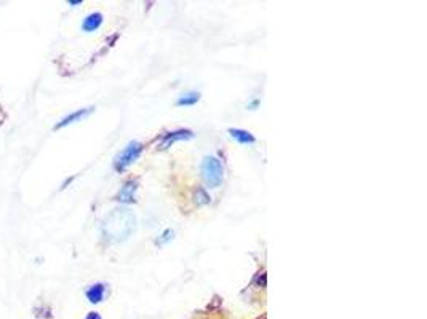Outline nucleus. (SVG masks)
<instances>
[{
    "label": "nucleus",
    "mask_w": 427,
    "mask_h": 319,
    "mask_svg": "<svg viewBox=\"0 0 427 319\" xmlns=\"http://www.w3.org/2000/svg\"><path fill=\"white\" fill-rule=\"evenodd\" d=\"M86 299H88L90 303H101L102 300H104V295H106V284L102 282H96L93 284V286H90L88 289H86Z\"/></svg>",
    "instance_id": "7"
},
{
    "label": "nucleus",
    "mask_w": 427,
    "mask_h": 319,
    "mask_svg": "<svg viewBox=\"0 0 427 319\" xmlns=\"http://www.w3.org/2000/svg\"><path fill=\"white\" fill-rule=\"evenodd\" d=\"M136 190H138V181H128L123 184L120 188L117 200L120 203H135L136 201Z\"/></svg>",
    "instance_id": "6"
},
{
    "label": "nucleus",
    "mask_w": 427,
    "mask_h": 319,
    "mask_svg": "<svg viewBox=\"0 0 427 319\" xmlns=\"http://www.w3.org/2000/svg\"><path fill=\"white\" fill-rule=\"evenodd\" d=\"M202 176L206 185L211 188H216L221 185L224 179V168L216 156H205L202 161Z\"/></svg>",
    "instance_id": "2"
},
{
    "label": "nucleus",
    "mask_w": 427,
    "mask_h": 319,
    "mask_svg": "<svg viewBox=\"0 0 427 319\" xmlns=\"http://www.w3.org/2000/svg\"><path fill=\"white\" fill-rule=\"evenodd\" d=\"M136 216L126 207H117L102 220L101 231L109 243L126 241L136 231Z\"/></svg>",
    "instance_id": "1"
},
{
    "label": "nucleus",
    "mask_w": 427,
    "mask_h": 319,
    "mask_svg": "<svg viewBox=\"0 0 427 319\" xmlns=\"http://www.w3.org/2000/svg\"><path fill=\"white\" fill-rule=\"evenodd\" d=\"M142 153V144L131 141L125 146L122 152H119L114 158V168L117 172H123L125 169L135 163V161L140 158V155Z\"/></svg>",
    "instance_id": "3"
},
{
    "label": "nucleus",
    "mask_w": 427,
    "mask_h": 319,
    "mask_svg": "<svg viewBox=\"0 0 427 319\" xmlns=\"http://www.w3.org/2000/svg\"><path fill=\"white\" fill-rule=\"evenodd\" d=\"M85 319H101V316L98 315L96 311H91V313H88V315H86V318Z\"/></svg>",
    "instance_id": "13"
},
{
    "label": "nucleus",
    "mask_w": 427,
    "mask_h": 319,
    "mask_svg": "<svg viewBox=\"0 0 427 319\" xmlns=\"http://www.w3.org/2000/svg\"><path fill=\"white\" fill-rule=\"evenodd\" d=\"M211 201L210 195L206 193V191L199 187L197 190H195V203H197V206H203V205H208V203Z\"/></svg>",
    "instance_id": "11"
},
{
    "label": "nucleus",
    "mask_w": 427,
    "mask_h": 319,
    "mask_svg": "<svg viewBox=\"0 0 427 319\" xmlns=\"http://www.w3.org/2000/svg\"><path fill=\"white\" fill-rule=\"evenodd\" d=\"M171 238H173V231L171 230H165L163 235H162L157 240V244H165V243H168Z\"/></svg>",
    "instance_id": "12"
},
{
    "label": "nucleus",
    "mask_w": 427,
    "mask_h": 319,
    "mask_svg": "<svg viewBox=\"0 0 427 319\" xmlns=\"http://www.w3.org/2000/svg\"><path fill=\"white\" fill-rule=\"evenodd\" d=\"M229 134H230V137L234 139V141H237L239 144H244V146H248V144H255L256 142V137L253 136L250 131L240 130V128H230Z\"/></svg>",
    "instance_id": "8"
},
{
    "label": "nucleus",
    "mask_w": 427,
    "mask_h": 319,
    "mask_svg": "<svg viewBox=\"0 0 427 319\" xmlns=\"http://www.w3.org/2000/svg\"><path fill=\"white\" fill-rule=\"evenodd\" d=\"M194 137V132L190 130H176V131H170L162 137V141L159 144V149L160 150H165L171 147L175 142H180V141H187V139H192Z\"/></svg>",
    "instance_id": "4"
},
{
    "label": "nucleus",
    "mask_w": 427,
    "mask_h": 319,
    "mask_svg": "<svg viewBox=\"0 0 427 319\" xmlns=\"http://www.w3.org/2000/svg\"><path fill=\"white\" fill-rule=\"evenodd\" d=\"M91 112H93V107L79 109V110H76V112L69 113L67 117L62 118V120L60 121V123H58V125L55 126V130H61V128H64V126H69V125H72V123H77V121H82L83 118L88 117V115H90Z\"/></svg>",
    "instance_id": "5"
},
{
    "label": "nucleus",
    "mask_w": 427,
    "mask_h": 319,
    "mask_svg": "<svg viewBox=\"0 0 427 319\" xmlns=\"http://www.w3.org/2000/svg\"><path fill=\"white\" fill-rule=\"evenodd\" d=\"M101 24H102V15L101 13H91L83 19L82 31L83 32H95L101 27Z\"/></svg>",
    "instance_id": "9"
},
{
    "label": "nucleus",
    "mask_w": 427,
    "mask_h": 319,
    "mask_svg": "<svg viewBox=\"0 0 427 319\" xmlns=\"http://www.w3.org/2000/svg\"><path fill=\"white\" fill-rule=\"evenodd\" d=\"M200 101V93L197 91H187L178 97L176 106H194Z\"/></svg>",
    "instance_id": "10"
}]
</instances>
